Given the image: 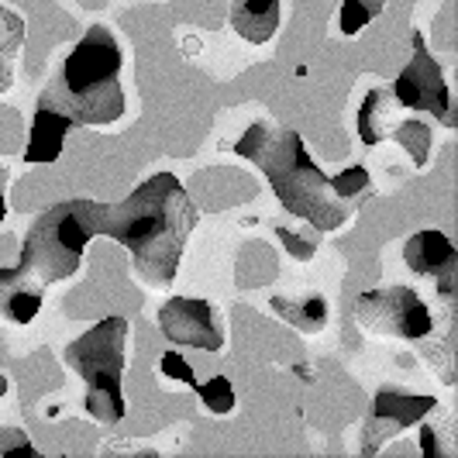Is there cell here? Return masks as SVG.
<instances>
[{"instance_id":"cell-1","label":"cell","mask_w":458,"mask_h":458,"mask_svg":"<svg viewBox=\"0 0 458 458\" xmlns=\"http://www.w3.org/2000/svg\"><path fill=\"white\" fill-rule=\"evenodd\" d=\"M197 221L200 210L173 173L148 176L121 204L97 200L93 207V231L124 245L135 259V273L152 286H169L176 279Z\"/></svg>"},{"instance_id":"cell-2","label":"cell","mask_w":458,"mask_h":458,"mask_svg":"<svg viewBox=\"0 0 458 458\" xmlns=\"http://www.w3.org/2000/svg\"><path fill=\"white\" fill-rule=\"evenodd\" d=\"M234 156L255 162L273 186L276 200L293 217H303L318 231H338L352 217V200H342L331 186V176L310 159L303 138L293 128H276L255 121L234 141Z\"/></svg>"},{"instance_id":"cell-3","label":"cell","mask_w":458,"mask_h":458,"mask_svg":"<svg viewBox=\"0 0 458 458\" xmlns=\"http://www.w3.org/2000/svg\"><path fill=\"white\" fill-rule=\"evenodd\" d=\"M121 46L111 28L93 24L59 69V80L38 100L72 117V124H114L124 114Z\"/></svg>"},{"instance_id":"cell-4","label":"cell","mask_w":458,"mask_h":458,"mask_svg":"<svg viewBox=\"0 0 458 458\" xmlns=\"http://www.w3.org/2000/svg\"><path fill=\"white\" fill-rule=\"evenodd\" d=\"M128 335H131L128 321L114 314L93 324L90 331H83L63 348V362L87 383V413L100 424H117L128 411L124 400Z\"/></svg>"},{"instance_id":"cell-5","label":"cell","mask_w":458,"mask_h":458,"mask_svg":"<svg viewBox=\"0 0 458 458\" xmlns=\"http://www.w3.org/2000/svg\"><path fill=\"white\" fill-rule=\"evenodd\" d=\"M93 207H97V200H87V197L48 207L24 234L18 269L28 279H35L38 286H48V283H59V279L80 273L83 252H87L90 238H97Z\"/></svg>"},{"instance_id":"cell-6","label":"cell","mask_w":458,"mask_h":458,"mask_svg":"<svg viewBox=\"0 0 458 458\" xmlns=\"http://www.w3.org/2000/svg\"><path fill=\"white\" fill-rule=\"evenodd\" d=\"M355 321L369 335H386L403 342H420L435 331V314L411 286H386V290H369L355 300Z\"/></svg>"},{"instance_id":"cell-7","label":"cell","mask_w":458,"mask_h":458,"mask_svg":"<svg viewBox=\"0 0 458 458\" xmlns=\"http://www.w3.org/2000/svg\"><path fill=\"white\" fill-rule=\"evenodd\" d=\"M393 100L396 107H407V111H420V114H431L441 124H455L452 114V93L445 83V72L437 66V59L424 46V35L413 31V55L411 63L400 69L396 83H393Z\"/></svg>"},{"instance_id":"cell-8","label":"cell","mask_w":458,"mask_h":458,"mask_svg":"<svg viewBox=\"0 0 458 458\" xmlns=\"http://www.w3.org/2000/svg\"><path fill=\"white\" fill-rule=\"evenodd\" d=\"M159 331L165 342L200 348V352H221L225 348V327L217 321V310L210 300L197 297H169L159 307Z\"/></svg>"},{"instance_id":"cell-9","label":"cell","mask_w":458,"mask_h":458,"mask_svg":"<svg viewBox=\"0 0 458 458\" xmlns=\"http://www.w3.org/2000/svg\"><path fill=\"white\" fill-rule=\"evenodd\" d=\"M437 400L435 396H417V393H400V390H379L372 396L362 424V452L372 455L379 452L390 437L407 431L413 424H420L428 413H435Z\"/></svg>"},{"instance_id":"cell-10","label":"cell","mask_w":458,"mask_h":458,"mask_svg":"<svg viewBox=\"0 0 458 458\" xmlns=\"http://www.w3.org/2000/svg\"><path fill=\"white\" fill-rule=\"evenodd\" d=\"M403 262H407L411 273L437 279V293L445 300L455 297L458 252L441 231L428 228V231H417L413 238H407V245H403Z\"/></svg>"},{"instance_id":"cell-11","label":"cell","mask_w":458,"mask_h":458,"mask_svg":"<svg viewBox=\"0 0 458 458\" xmlns=\"http://www.w3.org/2000/svg\"><path fill=\"white\" fill-rule=\"evenodd\" d=\"M72 128V117H66L63 111L48 107L38 100V111L31 117V138H28V148H24V162L28 165H42V162H55L63 156V145Z\"/></svg>"},{"instance_id":"cell-12","label":"cell","mask_w":458,"mask_h":458,"mask_svg":"<svg viewBox=\"0 0 458 458\" xmlns=\"http://www.w3.org/2000/svg\"><path fill=\"white\" fill-rule=\"evenodd\" d=\"M42 290L18 266L0 269V314L11 324H31L42 310Z\"/></svg>"},{"instance_id":"cell-13","label":"cell","mask_w":458,"mask_h":458,"mask_svg":"<svg viewBox=\"0 0 458 458\" xmlns=\"http://www.w3.org/2000/svg\"><path fill=\"white\" fill-rule=\"evenodd\" d=\"M228 18L245 42L266 46L279 28V0H231Z\"/></svg>"},{"instance_id":"cell-14","label":"cell","mask_w":458,"mask_h":458,"mask_svg":"<svg viewBox=\"0 0 458 458\" xmlns=\"http://www.w3.org/2000/svg\"><path fill=\"white\" fill-rule=\"evenodd\" d=\"M396 100H393L390 90H369L362 107H359V138L362 145H379L383 138H390V131L396 128Z\"/></svg>"},{"instance_id":"cell-15","label":"cell","mask_w":458,"mask_h":458,"mask_svg":"<svg viewBox=\"0 0 458 458\" xmlns=\"http://www.w3.org/2000/svg\"><path fill=\"white\" fill-rule=\"evenodd\" d=\"M276 314L286 324H293L303 335H318L327 324V300L321 293H303V297H273L269 300Z\"/></svg>"},{"instance_id":"cell-16","label":"cell","mask_w":458,"mask_h":458,"mask_svg":"<svg viewBox=\"0 0 458 458\" xmlns=\"http://www.w3.org/2000/svg\"><path fill=\"white\" fill-rule=\"evenodd\" d=\"M24 42V21L14 11L0 7V93L11 87V72H14V59L21 52Z\"/></svg>"},{"instance_id":"cell-17","label":"cell","mask_w":458,"mask_h":458,"mask_svg":"<svg viewBox=\"0 0 458 458\" xmlns=\"http://www.w3.org/2000/svg\"><path fill=\"white\" fill-rule=\"evenodd\" d=\"M390 138H396L407 152H411L413 165H428V152H431V141H435V131L424 124V121H396V128L390 131Z\"/></svg>"},{"instance_id":"cell-18","label":"cell","mask_w":458,"mask_h":458,"mask_svg":"<svg viewBox=\"0 0 458 458\" xmlns=\"http://www.w3.org/2000/svg\"><path fill=\"white\" fill-rule=\"evenodd\" d=\"M386 7V0H342V11H338V28L344 35H359L372 18H379Z\"/></svg>"},{"instance_id":"cell-19","label":"cell","mask_w":458,"mask_h":458,"mask_svg":"<svg viewBox=\"0 0 458 458\" xmlns=\"http://www.w3.org/2000/svg\"><path fill=\"white\" fill-rule=\"evenodd\" d=\"M193 390L200 396L204 411L210 413H231L234 411V390L225 376H210L207 383H193Z\"/></svg>"},{"instance_id":"cell-20","label":"cell","mask_w":458,"mask_h":458,"mask_svg":"<svg viewBox=\"0 0 458 458\" xmlns=\"http://www.w3.org/2000/svg\"><path fill=\"white\" fill-rule=\"evenodd\" d=\"M331 186H335V193L342 200H355V197H362L369 190V169L366 165H352V169H344L338 176H331Z\"/></svg>"},{"instance_id":"cell-21","label":"cell","mask_w":458,"mask_h":458,"mask_svg":"<svg viewBox=\"0 0 458 458\" xmlns=\"http://www.w3.org/2000/svg\"><path fill=\"white\" fill-rule=\"evenodd\" d=\"M162 376H169V379H176V383H186V386L197 383L193 366L186 362L180 352H165V355H162Z\"/></svg>"},{"instance_id":"cell-22","label":"cell","mask_w":458,"mask_h":458,"mask_svg":"<svg viewBox=\"0 0 458 458\" xmlns=\"http://www.w3.org/2000/svg\"><path fill=\"white\" fill-rule=\"evenodd\" d=\"M276 234L283 238V249H286L290 255H297L300 262H307V259L314 255V242H307V245H303V242H300V234H293V231H286V228H276Z\"/></svg>"},{"instance_id":"cell-23","label":"cell","mask_w":458,"mask_h":458,"mask_svg":"<svg viewBox=\"0 0 458 458\" xmlns=\"http://www.w3.org/2000/svg\"><path fill=\"white\" fill-rule=\"evenodd\" d=\"M4 214H7V207H4V193H0V225H4Z\"/></svg>"},{"instance_id":"cell-24","label":"cell","mask_w":458,"mask_h":458,"mask_svg":"<svg viewBox=\"0 0 458 458\" xmlns=\"http://www.w3.org/2000/svg\"><path fill=\"white\" fill-rule=\"evenodd\" d=\"M7 393V376H0V396Z\"/></svg>"}]
</instances>
